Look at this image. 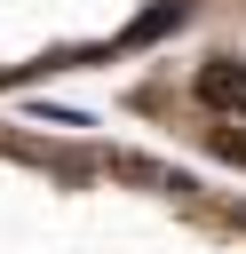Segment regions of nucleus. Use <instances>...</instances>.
<instances>
[{
  "instance_id": "2",
  "label": "nucleus",
  "mask_w": 246,
  "mask_h": 254,
  "mask_svg": "<svg viewBox=\"0 0 246 254\" xmlns=\"http://www.w3.org/2000/svg\"><path fill=\"white\" fill-rule=\"evenodd\" d=\"M183 16H190V0H167V8H151V16H143V24L127 32V40H159V32H175Z\"/></svg>"
},
{
  "instance_id": "1",
  "label": "nucleus",
  "mask_w": 246,
  "mask_h": 254,
  "mask_svg": "<svg viewBox=\"0 0 246 254\" xmlns=\"http://www.w3.org/2000/svg\"><path fill=\"white\" fill-rule=\"evenodd\" d=\"M198 103L206 111H246V64H230V56L198 64Z\"/></svg>"
}]
</instances>
